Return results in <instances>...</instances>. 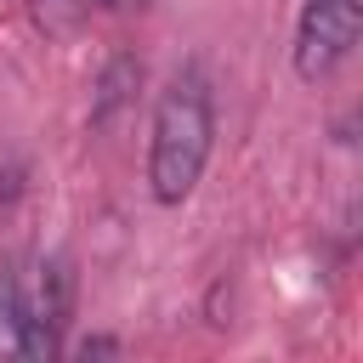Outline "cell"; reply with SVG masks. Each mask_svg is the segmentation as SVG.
<instances>
[{
  "label": "cell",
  "mask_w": 363,
  "mask_h": 363,
  "mask_svg": "<svg viewBox=\"0 0 363 363\" xmlns=\"http://www.w3.org/2000/svg\"><path fill=\"white\" fill-rule=\"evenodd\" d=\"M68 318H74V267L57 255L40 267V289L34 306L23 312V357H57L68 340Z\"/></svg>",
  "instance_id": "3"
},
{
  "label": "cell",
  "mask_w": 363,
  "mask_h": 363,
  "mask_svg": "<svg viewBox=\"0 0 363 363\" xmlns=\"http://www.w3.org/2000/svg\"><path fill=\"white\" fill-rule=\"evenodd\" d=\"M23 312H28L23 278L17 267H0V357H23Z\"/></svg>",
  "instance_id": "4"
},
{
  "label": "cell",
  "mask_w": 363,
  "mask_h": 363,
  "mask_svg": "<svg viewBox=\"0 0 363 363\" xmlns=\"http://www.w3.org/2000/svg\"><path fill=\"white\" fill-rule=\"evenodd\" d=\"M136 79H142V68H136L130 57H113V62H108V74H102V96H96L91 119H96V125H108V113L125 102V85H136Z\"/></svg>",
  "instance_id": "5"
},
{
  "label": "cell",
  "mask_w": 363,
  "mask_h": 363,
  "mask_svg": "<svg viewBox=\"0 0 363 363\" xmlns=\"http://www.w3.org/2000/svg\"><path fill=\"white\" fill-rule=\"evenodd\" d=\"M357 28H363V0H301V17H295V74L306 85L329 79L352 57Z\"/></svg>",
  "instance_id": "2"
},
{
  "label": "cell",
  "mask_w": 363,
  "mask_h": 363,
  "mask_svg": "<svg viewBox=\"0 0 363 363\" xmlns=\"http://www.w3.org/2000/svg\"><path fill=\"white\" fill-rule=\"evenodd\" d=\"M85 6H91V0H34V23H40L45 34H68Z\"/></svg>",
  "instance_id": "6"
},
{
  "label": "cell",
  "mask_w": 363,
  "mask_h": 363,
  "mask_svg": "<svg viewBox=\"0 0 363 363\" xmlns=\"http://www.w3.org/2000/svg\"><path fill=\"white\" fill-rule=\"evenodd\" d=\"M62 352H74V357H113L119 340H113V335H85V340H74V346H62Z\"/></svg>",
  "instance_id": "7"
},
{
  "label": "cell",
  "mask_w": 363,
  "mask_h": 363,
  "mask_svg": "<svg viewBox=\"0 0 363 363\" xmlns=\"http://www.w3.org/2000/svg\"><path fill=\"white\" fill-rule=\"evenodd\" d=\"M210 142H216V102H210V79L199 68H182L153 108V136H147V193L159 204H182L193 199L204 164H210Z\"/></svg>",
  "instance_id": "1"
},
{
  "label": "cell",
  "mask_w": 363,
  "mask_h": 363,
  "mask_svg": "<svg viewBox=\"0 0 363 363\" xmlns=\"http://www.w3.org/2000/svg\"><path fill=\"white\" fill-rule=\"evenodd\" d=\"M91 6H102V11H125V6H142V0H91Z\"/></svg>",
  "instance_id": "8"
}]
</instances>
